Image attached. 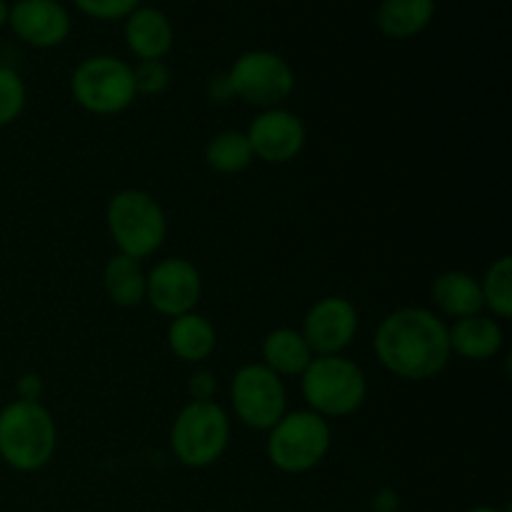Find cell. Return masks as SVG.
Returning a JSON list of instances; mask_svg holds the SVG:
<instances>
[{
  "instance_id": "obj_1",
  "label": "cell",
  "mask_w": 512,
  "mask_h": 512,
  "mask_svg": "<svg viewBox=\"0 0 512 512\" xmlns=\"http://www.w3.org/2000/svg\"><path fill=\"white\" fill-rule=\"evenodd\" d=\"M375 355L395 378L430 380L448 368V325L428 308H400L385 315L375 330Z\"/></svg>"
},
{
  "instance_id": "obj_2",
  "label": "cell",
  "mask_w": 512,
  "mask_h": 512,
  "mask_svg": "<svg viewBox=\"0 0 512 512\" xmlns=\"http://www.w3.org/2000/svg\"><path fill=\"white\" fill-rule=\"evenodd\" d=\"M58 428L40 403L13 400L0 410V458L18 473H35L53 460Z\"/></svg>"
},
{
  "instance_id": "obj_3",
  "label": "cell",
  "mask_w": 512,
  "mask_h": 512,
  "mask_svg": "<svg viewBox=\"0 0 512 512\" xmlns=\"http://www.w3.org/2000/svg\"><path fill=\"white\" fill-rule=\"evenodd\" d=\"M300 390L308 410L320 418H348L368 398V378L353 360L325 355L310 360L300 375Z\"/></svg>"
},
{
  "instance_id": "obj_4",
  "label": "cell",
  "mask_w": 512,
  "mask_h": 512,
  "mask_svg": "<svg viewBox=\"0 0 512 512\" xmlns=\"http://www.w3.org/2000/svg\"><path fill=\"white\" fill-rule=\"evenodd\" d=\"M110 238L118 253L143 260L153 255L168 235V218L158 200L145 190H120L110 198L105 210Z\"/></svg>"
},
{
  "instance_id": "obj_5",
  "label": "cell",
  "mask_w": 512,
  "mask_h": 512,
  "mask_svg": "<svg viewBox=\"0 0 512 512\" xmlns=\"http://www.w3.org/2000/svg\"><path fill=\"white\" fill-rule=\"evenodd\" d=\"M330 443H333V435H330L328 420L320 418L313 410H293L268 430L265 450H268V460L280 473L300 475L323 463Z\"/></svg>"
},
{
  "instance_id": "obj_6",
  "label": "cell",
  "mask_w": 512,
  "mask_h": 512,
  "mask_svg": "<svg viewBox=\"0 0 512 512\" xmlns=\"http://www.w3.org/2000/svg\"><path fill=\"white\" fill-rule=\"evenodd\" d=\"M230 443V418L215 400L195 403L190 400L173 420L170 448L188 468H208L218 463Z\"/></svg>"
},
{
  "instance_id": "obj_7",
  "label": "cell",
  "mask_w": 512,
  "mask_h": 512,
  "mask_svg": "<svg viewBox=\"0 0 512 512\" xmlns=\"http://www.w3.org/2000/svg\"><path fill=\"white\" fill-rule=\"evenodd\" d=\"M75 103L93 115H118L133 105V68L113 55H93L70 78Z\"/></svg>"
},
{
  "instance_id": "obj_8",
  "label": "cell",
  "mask_w": 512,
  "mask_h": 512,
  "mask_svg": "<svg viewBox=\"0 0 512 512\" xmlns=\"http://www.w3.org/2000/svg\"><path fill=\"white\" fill-rule=\"evenodd\" d=\"M228 78L230 90L255 108H278L295 88V73L285 58L270 50H248L233 63Z\"/></svg>"
},
{
  "instance_id": "obj_9",
  "label": "cell",
  "mask_w": 512,
  "mask_h": 512,
  "mask_svg": "<svg viewBox=\"0 0 512 512\" xmlns=\"http://www.w3.org/2000/svg\"><path fill=\"white\" fill-rule=\"evenodd\" d=\"M230 403L235 418L253 430H270L288 413L283 378L263 363L243 365L235 373L230 383Z\"/></svg>"
},
{
  "instance_id": "obj_10",
  "label": "cell",
  "mask_w": 512,
  "mask_h": 512,
  "mask_svg": "<svg viewBox=\"0 0 512 512\" xmlns=\"http://www.w3.org/2000/svg\"><path fill=\"white\" fill-rule=\"evenodd\" d=\"M203 293L198 268L185 258H165L145 275V300L165 318L193 313Z\"/></svg>"
},
{
  "instance_id": "obj_11",
  "label": "cell",
  "mask_w": 512,
  "mask_h": 512,
  "mask_svg": "<svg viewBox=\"0 0 512 512\" xmlns=\"http://www.w3.org/2000/svg\"><path fill=\"white\" fill-rule=\"evenodd\" d=\"M358 323V310L348 298L328 295V298H320L318 303L310 305L300 335L305 338L315 358L340 355L355 340Z\"/></svg>"
},
{
  "instance_id": "obj_12",
  "label": "cell",
  "mask_w": 512,
  "mask_h": 512,
  "mask_svg": "<svg viewBox=\"0 0 512 512\" xmlns=\"http://www.w3.org/2000/svg\"><path fill=\"white\" fill-rule=\"evenodd\" d=\"M248 143L253 158L263 163L283 165L298 158L305 148V125L295 113L283 108H268L250 123Z\"/></svg>"
},
{
  "instance_id": "obj_13",
  "label": "cell",
  "mask_w": 512,
  "mask_h": 512,
  "mask_svg": "<svg viewBox=\"0 0 512 512\" xmlns=\"http://www.w3.org/2000/svg\"><path fill=\"white\" fill-rule=\"evenodd\" d=\"M8 23L33 48H55L70 33V15L58 0H18L10 8Z\"/></svg>"
},
{
  "instance_id": "obj_14",
  "label": "cell",
  "mask_w": 512,
  "mask_h": 512,
  "mask_svg": "<svg viewBox=\"0 0 512 512\" xmlns=\"http://www.w3.org/2000/svg\"><path fill=\"white\" fill-rule=\"evenodd\" d=\"M173 23L158 8H135L125 18V43L140 60H163L173 48Z\"/></svg>"
},
{
  "instance_id": "obj_15",
  "label": "cell",
  "mask_w": 512,
  "mask_h": 512,
  "mask_svg": "<svg viewBox=\"0 0 512 512\" xmlns=\"http://www.w3.org/2000/svg\"><path fill=\"white\" fill-rule=\"evenodd\" d=\"M448 338L450 353L460 355L465 360H475V363L495 358L503 348V328H500V323L480 313L448 325Z\"/></svg>"
},
{
  "instance_id": "obj_16",
  "label": "cell",
  "mask_w": 512,
  "mask_h": 512,
  "mask_svg": "<svg viewBox=\"0 0 512 512\" xmlns=\"http://www.w3.org/2000/svg\"><path fill=\"white\" fill-rule=\"evenodd\" d=\"M433 303L445 318H470L483 310V293H480V283L465 270H448V273L438 275L430 288Z\"/></svg>"
},
{
  "instance_id": "obj_17",
  "label": "cell",
  "mask_w": 512,
  "mask_h": 512,
  "mask_svg": "<svg viewBox=\"0 0 512 512\" xmlns=\"http://www.w3.org/2000/svg\"><path fill=\"white\" fill-rule=\"evenodd\" d=\"M168 345L183 363H205L218 345V335L213 323L193 310L170 320Z\"/></svg>"
},
{
  "instance_id": "obj_18",
  "label": "cell",
  "mask_w": 512,
  "mask_h": 512,
  "mask_svg": "<svg viewBox=\"0 0 512 512\" xmlns=\"http://www.w3.org/2000/svg\"><path fill=\"white\" fill-rule=\"evenodd\" d=\"M263 365L273 370L280 378H293V375H303L310 360L315 358L310 353L308 343L300 335V330L293 328H275L265 335L263 340Z\"/></svg>"
},
{
  "instance_id": "obj_19",
  "label": "cell",
  "mask_w": 512,
  "mask_h": 512,
  "mask_svg": "<svg viewBox=\"0 0 512 512\" xmlns=\"http://www.w3.org/2000/svg\"><path fill=\"white\" fill-rule=\"evenodd\" d=\"M435 15V0H383L378 8V28L388 38L408 40L423 33Z\"/></svg>"
},
{
  "instance_id": "obj_20",
  "label": "cell",
  "mask_w": 512,
  "mask_h": 512,
  "mask_svg": "<svg viewBox=\"0 0 512 512\" xmlns=\"http://www.w3.org/2000/svg\"><path fill=\"white\" fill-rule=\"evenodd\" d=\"M145 270L140 260L115 253L103 268V288L110 303L120 308H135L145 300Z\"/></svg>"
},
{
  "instance_id": "obj_21",
  "label": "cell",
  "mask_w": 512,
  "mask_h": 512,
  "mask_svg": "<svg viewBox=\"0 0 512 512\" xmlns=\"http://www.w3.org/2000/svg\"><path fill=\"white\" fill-rule=\"evenodd\" d=\"M205 163L220 175H238L253 163L248 135L240 130H223L205 148Z\"/></svg>"
},
{
  "instance_id": "obj_22",
  "label": "cell",
  "mask_w": 512,
  "mask_h": 512,
  "mask_svg": "<svg viewBox=\"0 0 512 512\" xmlns=\"http://www.w3.org/2000/svg\"><path fill=\"white\" fill-rule=\"evenodd\" d=\"M480 293H483V308H488L495 318H512V260L508 255L498 258L485 270Z\"/></svg>"
},
{
  "instance_id": "obj_23",
  "label": "cell",
  "mask_w": 512,
  "mask_h": 512,
  "mask_svg": "<svg viewBox=\"0 0 512 512\" xmlns=\"http://www.w3.org/2000/svg\"><path fill=\"white\" fill-rule=\"evenodd\" d=\"M25 108V85L15 70L0 65V128L10 125Z\"/></svg>"
},
{
  "instance_id": "obj_24",
  "label": "cell",
  "mask_w": 512,
  "mask_h": 512,
  "mask_svg": "<svg viewBox=\"0 0 512 512\" xmlns=\"http://www.w3.org/2000/svg\"><path fill=\"white\" fill-rule=\"evenodd\" d=\"M135 95H160L170 85V70L163 60H140L133 68Z\"/></svg>"
},
{
  "instance_id": "obj_25",
  "label": "cell",
  "mask_w": 512,
  "mask_h": 512,
  "mask_svg": "<svg viewBox=\"0 0 512 512\" xmlns=\"http://www.w3.org/2000/svg\"><path fill=\"white\" fill-rule=\"evenodd\" d=\"M73 3L95 20L128 18L135 8H140V0H73Z\"/></svg>"
},
{
  "instance_id": "obj_26",
  "label": "cell",
  "mask_w": 512,
  "mask_h": 512,
  "mask_svg": "<svg viewBox=\"0 0 512 512\" xmlns=\"http://www.w3.org/2000/svg\"><path fill=\"white\" fill-rule=\"evenodd\" d=\"M188 393H190V400H195V403H208V400H213L215 395L213 373H205V370L195 373L193 378L188 380Z\"/></svg>"
},
{
  "instance_id": "obj_27",
  "label": "cell",
  "mask_w": 512,
  "mask_h": 512,
  "mask_svg": "<svg viewBox=\"0 0 512 512\" xmlns=\"http://www.w3.org/2000/svg\"><path fill=\"white\" fill-rule=\"evenodd\" d=\"M40 393H43V380L35 373L23 375L18 380V400H28V403H38Z\"/></svg>"
},
{
  "instance_id": "obj_28",
  "label": "cell",
  "mask_w": 512,
  "mask_h": 512,
  "mask_svg": "<svg viewBox=\"0 0 512 512\" xmlns=\"http://www.w3.org/2000/svg\"><path fill=\"white\" fill-rule=\"evenodd\" d=\"M373 505L375 512H395L398 510V495H395L393 490H383V493H378Z\"/></svg>"
},
{
  "instance_id": "obj_29",
  "label": "cell",
  "mask_w": 512,
  "mask_h": 512,
  "mask_svg": "<svg viewBox=\"0 0 512 512\" xmlns=\"http://www.w3.org/2000/svg\"><path fill=\"white\" fill-rule=\"evenodd\" d=\"M210 95H213V100H228V98H233V90H230V85H228V78H218L215 80L213 85H210Z\"/></svg>"
},
{
  "instance_id": "obj_30",
  "label": "cell",
  "mask_w": 512,
  "mask_h": 512,
  "mask_svg": "<svg viewBox=\"0 0 512 512\" xmlns=\"http://www.w3.org/2000/svg\"><path fill=\"white\" fill-rule=\"evenodd\" d=\"M8 13H10L8 3H5V0H0V28H3V25L8 23Z\"/></svg>"
},
{
  "instance_id": "obj_31",
  "label": "cell",
  "mask_w": 512,
  "mask_h": 512,
  "mask_svg": "<svg viewBox=\"0 0 512 512\" xmlns=\"http://www.w3.org/2000/svg\"><path fill=\"white\" fill-rule=\"evenodd\" d=\"M468 512H505V510H498V508H490V505H478V508H470Z\"/></svg>"
}]
</instances>
